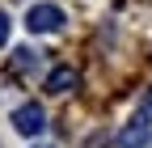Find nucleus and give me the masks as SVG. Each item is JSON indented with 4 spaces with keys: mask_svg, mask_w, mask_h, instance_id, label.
Listing matches in <instances>:
<instances>
[{
    "mask_svg": "<svg viewBox=\"0 0 152 148\" xmlns=\"http://www.w3.org/2000/svg\"><path fill=\"white\" fill-rule=\"evenodd\" d=\"M13 127H17V131H21V136H42L47 131V110L42 106H38V102H26V106H17L13 110Z\"/></svg>",
    "mask_w": 152,
    "mask_h": 148,
    "instance_id": "obj_1",
    "label": "nucleus"
},
{
    "mask_svg": "<svg viewBox=\"0 0 152 148\" xmlns=\"http://www.w3.org/2000/svg\"><path fill=\"white\" fill-rule=\"evenodd\" d=\"M26 26H30V34H55L64 26V9L59 4H34L30 17H26Z\"/></svg>",
    "mask_w": 152,
    "mask_h": 148,
    "instance_id": "obj_2",
    "label": "nucleus"
},
{
    "mask_svg": "<svg viewBox=\"0 0 152 148\" xmlns=\"http://www.w3.org/2000/svg\"><path fill=\"white\" fill-rule=\"evenodd\" d=\"M148 144H152V123H148V114H135L118 131V148H148Z\"/></svg>",
    "mask_w": 152,
    "mask_h": 148,
    "instance_id": "obj_3",
    "label": "nucleus"
},
{
    "mask_svg": "<svg viewBox=\"0 0 152 148\" xmlns=\"http://www.w3.org/2000/svg\"><path fill=\"white\" fill-rule=\"evenodd\" d=\"M76 85H80V76H76L72 68H55L51 76H47V89H51V93H72Z\"/></svg>",
    "mask_w": 152,
    "mask_h": 148,
    "instance_id": "obj_4",
    "label": "nucleus"
},
{
    "mask_svg": "<svg viewBox=\"0 0 152 148\" xmlns=\"http://www.w3.org/2000/svg\"><path fill=\"white\" fill-rule=\"evenodd\" d=\"M13 68H17V72L34 68V51H30V47H17V51H13Z\"/></svg>",
    "mask_w": 152,
    "mask_h": 148,
    "instance_id": "obj_5",
    "label": "nucleus"
},
{
    "mask_svg": "<svg viewBox=\"0 0 152 148\" xmlns=\"http://www.w3.org/2000/svg\"><path fill=\"white\" fill-rule=\"evenodd\" d=\"M4 42H9V17L0 13V47H4Z\"/></svg>",
    "mask_w": 152,
    "mask_h": 148,
    "instance_id": "obj_6",
    "label": "nucleus"
},
{
    "mask_svg": "<svg viewBox=\"0 0 152 148\" xmlns=\"http://www.w3.org/2000/svg\"><path fill=\"white\" fill-rule=\"evenodd\" d=\"M144 102H148V110H152V89H148V93H144Z\"/></svg>",
    "mask_w": 152,
    "mask_h": 148,
    "instance_id": "obj_7",
    "label": "nucleus"
}]
</instances>
